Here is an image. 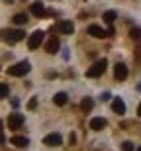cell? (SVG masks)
Segmentation results:
<instances>
[{"instance_id":"obj_27","label":"cell","mask_w":141,"mask_h":151,"mask_svg":"<svg viewBox=\"0 0 141 151\" xmlns=\"http://www.w3.org/2000/svg\"><path fill=\"white\" fill-rule=\"evenodd\" d=\"M137 151H141V145H139V147H137Z\"/></svg>"},{"instance_id":"obj_6","label":"cell","mask_w":141,"mask_h":151,"mask_svg":"<svg viewBox=\"0 0 141 151\" xmlns=\"http://www.w3.org/2000/svg\"><path fill=\"white\" fill-rule=\"evenodd\" d=\"M61 143H63V137L59 134H49L43 137V145H47V147H57Z\"/></svg>"},{"instance_id":"obj_10","label":"cell","mask_w":141,"mask_h":151,"mask_svg":"<svg viewBox=\"0 0 141 151\" xmlns=\"http://www.w3.org/2000/svg\"><path fill=\"white\" fill-rule=\"evenodd\" d=\"M29 10H31V14L37 18H41L43 14H45V4L41 2V0H37V2H34V4L29 6Z\"/></svg>"},{"instance_id":"obj_19","label":"cell","mask_w":141,"mask_h":151,"mask_svg":"<svg viewBox=\"0 0 141 151\" xmlns=\"http://www.w3.org/2000/svg\"><path fill=\"white\" fill-rule=\"evenodd\" d=\"M8 92H10V90H8V84L2 83L0 84V98H8Z\"/></svg>"},{"instance_id":"obj_16","label":"cell","mask_w":141,"mask_h":151,"mask_svg":"<svg viewBox=\"0 0 141 151\" xmlns=\"http://www.w3.org/2000/svg\"><path fill=\"white\" fill-rule=\"evenodd\" d=\"M92 106H94V100H92V98H82V102H80V110H82L84 114L90 112Z\"/></svg>"},{"instance_id":"obj_1","label":"cell","mask_w":141,"mask_h":151,"mask_svg":"<svg viewBox=\"0 0 141 151\" xmlns=\"http://www.w3.org/2000/svg\"><path fill=\"white\" fill-rule=\"evenodd\" d=\"M29 63L28 61H20L16 63V65H12V67H8V75L10 77H24V75L29 73Z\"/></svg>"},{"instance_id":"obj_18","label":"cell","mask_w":141,"mask_h":151,"mask_svg":"<svg viewBox=\"0 0 141 151\" xmlns=\"http://www.w3.org/2000/svg\"><path fill=\"white\" fill-rule=\"evenodd\" d=\"M12 22L16 24V26H24V24H28V16L26 14H16V16L12 18Z\"/></svg>"},{"instance_id":"obj_11","label":"cell","mask_w":141,"mask_h":151,"mask_svg":"<svg viewBox=\"0 0 141 151\" xmlns=\"http://www.w3.org/2000/svg\"><path fill=\"white\" fill-rule=\"evenodd\" d=\"M59 47H61V45H59V39H57V37H51L49 41L45 43V51L49 53V55H55L57 51H59Z\"/></svg>"},{"instance_id":"obj_17","label":"cell","mask_w":141,"mask_h":151,"mask_svg":"<svg viewBox=\"0 0 141 151\" xmlns=\"http://www.w3.org/2000/svg\"><path fill=\"white\" fill-rule=\"evenodd\" d=\"M116 18H118V14H116V12H114V10H108V12H104L102 20H104L106 24H112L114 20H116Z\"/></svg>"},{"instance_id":"obj_23","label":"cell","mask_w":141,"mask_h":151,"mask_svg":"<svg viewBox=\"0 0 141 151\" xmlns=\"http://www.w3.org/2000/svg\"><path fill=\"white\" fill-rule=\"evenodd\" d=\"M74 141H77V137H74V134H71V137H69V143H71V145H74Z\"/></svg>"},{"instance_id":"obj_25","label":"cell","mask_w":141,"mask_h":151,"mask_svg":"<svg viewBox=\"0 0 141 151\" xmlns=\"http://www.w3.org/2000/svg\"><path fill=\"white\" fill-rule=\"evenodd\" d=\"M137 116L141 118V102H139V108H137Z\"/></svg>"},{"instance_id":"obj_2","label":"cell","mask_w":141,"mask_h":151,"mask_svg":"<svg viewBox=\"0 0 141 151\" xmlns=\"http://www.w3.org/2000/svg\"><path fill=\"white\" fill-rule=\"evenodd\" d=\"M106 67H108V61H106V59H98V61H96L92 67H88V71H86V77H90V78L100 77V75L106 71Z\"/></svg>"},{"instance_id":"obj_24","label":"cell","mask_w":141,"mask_h":151,"mask_svg":"<svg viewBox=\"0 0 141 151\" xmlns=\"http://www.w3.org/2000/svg\"><path fill=\"white\" fill-rule=\"evenodd\" d=\"M102 100H110V92H104L102 94Z\"/></svg>"},{"instance_id":"obj_4","label":"cell","mask_w":141,"mask_h":151,"mask_svg":"<svg viewBox=\"0 0 141 151\" xmlns=\"http://www.w3.org/2000/svg\"><path fill=\"white\" fill-rule=\"evenodd\" d=\"M43 39H45V34H43L41 29H37V32H34V34L29 35V39H28V47H29L31 51L37 49V47L43 43Z\"/></svg>"},{"instance_id":"obj_14","label":"cell","mask_w":141,"mask_h":151,"mask_svg":"<svg viewBox=\"0 0 141 151\" xmlns=\"http://www.w3.org/2000/svg\"><path fill=\"white\" fill-rule=\"evenodd\" d=\"M112 110L118 114V116L125 114V104H124V100H122V98H114V102H112Z\"/></svg>"},{"instance_id":"obj_8","label":"cell","mask_w":141,"mask_h":151,"mask_svg":"<svg viewBox=\"0 0 141 151\" xmlns=\"http://www.w3.org/2000/svg\"><path fill=\"white\" fill-rule=\"evenodd\" d=\"M114 77L118 78V81H125L127 78V67H125L124 63H118L114 67Z\"/></svg>"},{"instance_id":"obj_26","label":"cell","mask_w":141,"mask_h":151,"mask_svg":"<svg viewBox=\"0 0 141 151\" xmlns=\"http://www.w3.org/2000/svg\"><path fill=\"white\" fill-rule=\"evenodd\" d=\"M4 2H6V4H12V2H14V0H4Z\"/></svg>"},{"instance_id":"obj_3","label":"cell","mask_w":141,"mask_h":151,"mask_svg":"<svg viewBox=\"0 0 141 151\" xmlns=\"http://www.w3.org/2000/svg\"><path fill=\"white\" fill-rule=\"evenodd\" d=\"M26 37V32L24 29H4V41L6 43H18Z\"/></svg>"},{"instance_id":"obj_15","label":"cell","mask_w":141,"mask_h":151,"mask_svg":"<svg viewBox=\"0 0 141 151\" xmlns=\"http://www.w3.org/2000/svg\"><path fill=\"white\" fill-rule=\"evenodd\" d=\"M67 100H69L67 92H57V94L53 96V102H55L57 106H65V104H67Z\"/></svg>"},{"instance_id":"obj_9","label":"cell","mask_w":141,"mask_h":151,"mask_svg":"<svg viewBox=\"0 0 141 151\" xmlns=\"http://www.w3.org/2000/svg\"><path fill=\"white\" fill-rule=\"evenodd\" d=\"M108 126V122H106V118H92L90 120V129H94V132H100V129H104Z\"/></svg>"},{"instance_id":"obj_28","label":"cell","mask_w":141,"mask_h":151,"mask_svg":"<svg viewBox=\"0 0 141 151\" xmlns=\"http://www.w3.org/2000/svg\"><path fill=\"white\" fill-rule=\"evenodd\" d=\"M139 51H141V45H139Z\"/></svg>"},{"instance_id":"obj_12","label":"cell","mask_w":141,"mask_h":151,"mask_svg":"<svg viewBox=\"0 0 141 151\" xmlns=\"http://www.w3.org/2000/svg\"><path fill=\"white\" fill-rule=\"evenodd\" d=\"M59 32H61V34H73L74 24L71 22V20H61V22H59Z\"/></svg>"},{"instance_id":"obj_7","label":"cell","mask_w":141,"mask_h":151,"mask_svg":"<svg viewBox=\"0 0 141 151\" xmlns=\"http://www.w3.org/2000/svg\"><path fill=\"white\" fill-rule=\"evenodd\" d=\"M88 35H92V37H108V32L106 29H102L100 26H96V24H92V26H88Z\"/></svg>"},{"instance_id":"obj_13","label":"cell","mask_w":141,"mask_h":151,"mask_svg":"<svg viewBox=\"0 0 141 151\" xmlns=\"http://www.w3.org/2000/svg\"><path fill=\"white\" fill-rule=\"evenodd\" d=\"M10 143L16 147H28L29 145V139L26 137V135H14V137H10Z\"/></svg>"},{"instance_id":"obj_22","label":"cell","mask_w":141,"mask_h":151,"mask_svg":"<svg viewBox=\"0 0 141 151\" xmlns=\"http://www.w3.org/2000/svg\"><path fill=\"white\" fill-rule=\"evenodd\" d=\"M28 108H29V110H35V108H37V98H35V96H34V98H31V100H29Z\"/></svg>"},{"instance_id":"obj_5","label":"cell","mask_w":141,"mask_h":151,"mask_svg":"<svg viewBox=\"0 0 141 151\" xmlns=\"http://www.w3.org/2000/svg\"><path fill=\"white\" fill-rule=\"evenodd\" d=\"M24 114H20V112H12L10 116H8V128L10 129H20L24 126Z\"/></svg>"},{"instance_id":"obj_21","label":"cell","mask_w":141,"mask_h":151,"mask_svg":"<svg viewBox=\"0 0 141 151\" xmlns=\"http://www.w3.org/2000/svg\"><path fill=\"white\" fill-rule=\"evenodd\" d=\"M122 149H124V151H133L135 145H133L131 141H124V143H122Z\"/></svg>"},{"instance_id":"obj_20","label":"cell","mask_w":141,"mask_h":151,"mask_svg":"<svg viewBox=\"0 0 141 151\" xmlns=\"http://www.w3.org/2000/svg\"><path fill=\"white\" fill-rule=\"evenodd\" d=\"M130 35H131L133 39H141V28H133V29L130 32Z\"/></svg>"}]
</instances>
